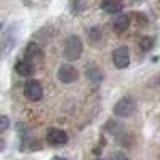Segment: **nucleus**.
Here are the masks:
<instances>
[{
    "instance_id": "f3484780",
    "label": "nucleus",
    "mask_w": 160,
    "mask_h": 160,
    "mask_svg": "<svg viewBox=\"0 0 160 160\" xmlns=\"http://www.w3.org/2000/svg\"><path fill=\"white\" fill-rule=\"evenodd\" d=\"M53 160H64V158H61V157H55V158H53Z\"/></svg>"
},
{
    "instance_id": "aec40b11",
    "label": "nucleus",
    "mask_w": 160,
    "mask_h": 160,
    "mask_svg": "<svg viewBox=\"0 0 160 160\" xmlns=\"http://www.w3.org/2000/svg\"><path fill=\"white\" fill-rule=\"evenodd\" d=\"M96 160H101V158H96Z\"/></svg>"
},
{
    "instance_id": "1a4fd4ad",
    "label": "nucleus",
    "mask_w": 160,
    "mask_h": 160,
    "mask_svg": "<svg viewBox=\"0 0 160 160\" xmlns=\"http://www.w3.org/2000/svg\"><path fill=\"white\" fill-rule=\"evenodd\" d=\"M128 26H130V16L128 15H122V13H118V16L114 19L112 22V28L115 32H125L128 29Z\"/></svg>"
},
{
    "instance_id": "a211bd4d",
    "label": "nucleus",
    "mask_w": 160,
    "mask_h": 160,
    "mask_svg": "<svg viewBox=\"0 0 160 160\" xmlns=\"http://www.w3.org/2000/svg\"><path fill=\"white\" fill-rule=\"evenodd\" d=\"M24 2H26V3H28V2H31V0H24Z\"/></svg>"
},
{
    "instance_id": "39448f33",
    "label": "nucleus",
    "mask_w": 160,
    "mask_h": 160,
    "mask_svg": "<svg viewBox=\"0 0 160 160\" xmlns=\"http://www.w3.org/2000/svg\"><path fill=\"white\" fill-rule=\"evenodd\" d=\"M24 95L31 101H38L43 96V88L37 80H29V82L24 85Z\"/></svg>"
},
{
    "instance_id": "f257e3e1",
    "label": "nucleus",
    "mask_w": 160,
    "mask_h": 160,
    "mask_svg": "<svg viewBox=\"0 0 160 160\" xmlns=\"http://www.w3.org/2000/svg\"><path fill=\"white\" fill-rule=\"evenodd\" d=\"M18 38H19V24L13 22L2 32V37H0V59L7 58L13 51V48L18 43Z\"/></svg>"
},
{
    "instance_id": "2eb2a0df",
    "label": "nucleus",
    "mask_w": 160,
    "mask_h": 160,
    "mask_svg": "<svg viewBox=\"0 0 160 160\" xmlns=\"http://www.w3.org/2000/svg\"><path fill=\"white\" fill-rule=\"evenodd\" d=\"M114 160H130L125 154H122V152H117L115 155H114Z\"/></svg>"
},
{
    "instance_id": "f8f14e48",
    "label": "nucleus",
    "mask_w": 160,
    "mask_h": 160,
    "mask_svg": "<svg viewBox=\"0 0 160 160\" xmlns=\"http://www.w3.org/2000/svg\"><path fill=\"white\" fill-rule=\"evenodd\" d=\"M34 71H35V69H34V64L29 62V61H19V62L16 64V72H18L19 75H22V77L32 75Z\"/></svg>"
},
{
    "instance_id": "4468645a",
    "label": "nucleus",
    "mask_w": 160,
    "mask_h": 160,
    "mask_svg": "<svg viewBox=\"0 0 160 160\" xmlns=\"http://www.w3.org/2000/svg\"><path fill=\"white\" fill-rule=\"evenodd\" d=\"M10 127V118L7 115H0V135H2L3 131H7Z\"/></svg>"
},
{
    "instance_id": "dca6fc26",
    "label": "nucleus",
    "mask_w": 160,
    "mask_h": 160,
    "mask_svg": "<svg viewBox=\"0 0 160 160\" xmlns=\"http://www.w3.org/2000/svg\"><path fill=\"white\" fill-rule=\"evenodd\" d=\"M3 149H5V141H3L2 138H0V152H2Z\"/></svg>"
},
{
    "instance_id": "f03ea898",
    "label": "nucleus",
    "mask_w": 160,
    "mask_h": 160,
    "mask_svg": "<svg viewBox=\"0 0 160 160\" xmlns=\"http://www.w3.org/2000/svg\"><path fill=\"white\" fill-rule=\"evenodd\" d=\"M83 53V43L80 37L71 35L68 40L64 42V58L68 61H77Z\"/></svg>"
},
{
    "instance_id": "0eeeda50",
    "label": "nucleus",
    "mask_w": 160,
    "mask_h": 160,
    "mask_svg": "<svg viewBox=\"0 0 160 160\" xmlns=\"http://www.w3.org/2000/svg\"><path fill=\"white\" fill-rule=\"evenodd\" d=\"M68 139H69L68 133L59 130V128H51L47 133V141L51 146H64L66 142H68Z\"/></svg>"
},
{
    "instance_id": "423d86ee",
    "label": "nucleus",
    "mask_w": 160,
    "mask_h": 160,
    "mask_svg": "<svg viewBox=\"0 0 160 160\" xmlns=\"http://www.w3.org/2000/svg\"><path fill=\"white\" fill-rule=\"evenodd\" d=\"M58 78L62 83H72L78 78V72H77V69L74 68V66L62 64L59 68V71H58Z\"/></svg>"
},
{
    "instance_id": "9d476101",
    "label": "nucleus",
    "mask_w": 160,
    "mask_h": 160,
    "mask_svg": "<svg viewBox=\"0 0 160 160\" xmlns=\"http://www.w3.org/2000/svg\"><path fill=\"white\" fill-rule=\"evenodd\" d=\"M24 55H26V61L32 62L34 59H38L40 56H42V50H40V47H38L37 43L31 42V43L28 45V48H26Z\"/></svg>"
},
{
    "instance_id": "6ab92c4d",
    "label": "nucleus",
    "mask_w": 160,
    "mask_h": 160,
    "mask_svg": "<svg viewBox=\"0 0 160 160\" xmlns=\"http://www.w3.org/2000/svg\"><path fill=\"white\" fill-rule=\"evenodd\" d=\"M0 29H2V22H0Z\"/></svg>"
},
{
    "instance_id": "9b49d317",
    "label": "nucleus",
    "mask_w": 160,
    "mask_h": 160,
    "mask_svg": "<svg viewBox=\"0 0 160 160\" xmlns=\"http://www.w3.org/2000/svg\"><path fill=\"white\" fill-rule=\"evenodd\" d=\"M85 75H87L88 80H91L93 83H99L102 80V72H101V69L98 68V66H87Z\"/></svg>"
},
{
    "instance_id": "7ed1b4c3",
    "label": "nucleus",
    "mask_w": 160,
    "mask_h": 160,
    "mask_svg": "<svg viewBox=\"0 0 160 160\" xmlns=\"http://www.w3.org/2000/svg\"><path fill=\"white\" fill-rule=\"evenodd\" d=\"M135 111H136V104L131 98H122L114 106V114L117 117H122V118L131 117L133 114H135Z\"/></svg>"
},
{
    "instance_id": "ddd939ff",
    "label": "nucleus",
    "mask_w": 160,
    "mask_h": 160,
    "mask_svg": "<svg viewBox=\"0 0 160 160\" xmlns=\"http://www.w3.org/2000/svg\"><path fill=\"white\" fill-rule=\"evenodd\" d=\"M139 47L142 51H151L152 47H154V38L152 37H142L141 42H139Z\"/></svg>"
},
{
    "instance_id": "6e6552de",
    "label": "nucleus",
    "mask_w": 160,
    "mask_h": 160,
    "mask_svg": "<svg viewBox=\"0 0 160 160\" xmlns=\"http://www.w3.org/2000/svg\"><path fill=\"white\" fill-rule=\"evenodd\" d=\"M101 8L106 13H111V15H118L123 10V3L120 0H102L101 2Z\"/></svg>"
},
{
    "instance_id": "20e7f679",
    "label": "nucleus",
    "mask_w": 160,
    "mask_h": 160,
    "mask_svg": "<svg viewBox=\"0 0 160 160\" xmlns=\"http://www.w3.org/2000/svg\"><path fill=\"white\" fill-rule=\"evenodd\" d=\"M112 61L115 64V68H118V69L128 68V64H130V51H128V47H125V45L117 47L112 51Z\"/></svg>"
}]
</instances>
